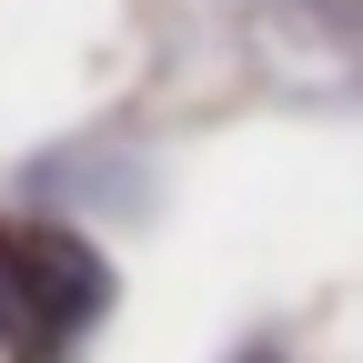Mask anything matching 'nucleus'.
I'll return each instance as SVG.
<instances>
[{
    "instance_id": "nucleus-2",
    "label": "nucleus",
    "mask_w": 363,
    "mask_h": 363,
    "mask_svg": "<svg viewBox=\"0 0 363 363\" xmlns=\"http://www.w3.org/2000/svg\"><path fill=\"white\" fill-rule=\"evenodd\" d=\"M242 363H283V353H242Z\"/></svg>"
},
{
    "instance_id": "nucleus-1",
    "label": "nucleus",
    "mask_w": 363,
    "mask_h": 363,
    "mask_svg": "<svg viewBox=\"0 0 363 363\" xmlns=\"http://www.w3.org/2000/svg\"><path fill=\"white\" fill-rule=\"evenodd\" d=\"M111 313V262L61 222H0V363H71Z\"/></svg>"
}]
</instances>
